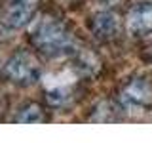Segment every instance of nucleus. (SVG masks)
Listing matches in <instances>:
<instances>
[{"label": "nucleus", "mask_w": 152, "mask_h": 143, "mask_svg": "<svg viewBox=\"0 0 152 143\" xmlns=\"http://www.w3.org/2000/svg\"><path fill=\"white\" fill-rule=\"evenodd\" d=\"M31 40L48 57H61L74 54V38L61 21L53 17H44L38 21L31 32Z\"/></svg>", "instance_id": "f257e3e1"}, {"label": "nucleus", "mask_w": 152, "mask_h": 143, "mask_svg": "<svg viewBox=\"0 0 152 143\" xmlns=\"http://www.w3.org/2000/svg\"><path fill=\"white\" fill-rule=\"evenodd\" d=\"M4 73L13 84L17 86H31L40 78V63L32 54L19 52L8 59Z\"/></svg>", "instance_id": "f03ea898"}, {"label": "nucleus", "mask_w": 152, "mask_h": 143, "mask_svg": "<svg viewBox=\"0 0 152 143\" xmlns=\"http://www.w3.org/2000/svg\"><path fill=\"white\" fill-rule=\"evenodd\" d=\"M120 103L131 113L145 111L152 105V84L146 78H131L120 92Z\"/></svg>", "instance_id": "7ed1b4c3"}, {"label": "nucleus", "mask_w": 152, "mask_h": 143, "mask_svg": "<svg viewBox=\"0 0 152 143\" xmlns=\"http://www.w3.org/2000/svg\"><path fill=\"white\" fill-rule=\"evenodd\" d=\"M40 0H13L4 13V25L8 29H21L36 15Z\"/></svg>", "instance_id": "20e7f679"}, {"label": "nucleus", "mask_w": 152, "mask_h": 143, "mask_svg": "<svg viewBox=\"0 0 152 143\" xmlns=\"http://www.w3.org/2000/svg\"><path fill=\"white\" fill-rule=\"evenodd\" d=\"M91 31L99 40H112L120 35L122 29V21L118 17V13L110 12V10H104V12L95 13L91 19Z\"/></svg>", "instance_id": "39448f33"}, {"label": "nucleus", "mask_w": 152, "mask_h": 143, "mask_svg": "<svg viewBox=\"0 0 152 143\" xmlns=\"http://www.w3.org/2000/svg\"><path fill=\"white\" fill-rule=\"evenodd\" d=\"M127 29L135 36L152 32V2H139L131 8L127 15Z\"/></svg>", "instance_id": "423d86ee"}, {"label": "nucleus", "mask_w": 152, "mask_h": 143, "mask_svg": "<svg viewBox=\"0 0 152 143\" xmlns=\"http://www.w3.org/2000/svg\"><path fill=\"white\" fill-rule=\"evenodd\" d=\"M13 120L19 122V124H38V122H44L46 116L38 105H27V107H23L17 113V116Z\"/></svg>", "instance_id": "0eeeda50"}]
</instances>
